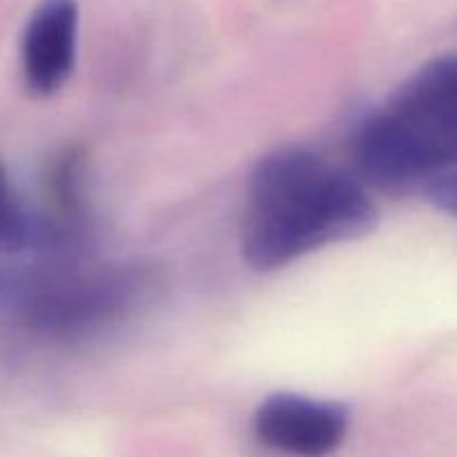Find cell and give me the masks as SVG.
I'll return each mask as SVG.
<instances>
[{
	"label": "cell",
	"instance_id": "cell-1",
	"mask_svg": "<svg viewBox=\"0 0 457 457\" xmlns=\"http://www.w3.org/2000/svg\"><path fill=\"white\" fill-rule=\"evenodd\" d=\"M378 208L355 177L306 147H277L250 174L241 254L270 272L326 248L370 235Z\"/></svg>",
	"mask_w": 457,
	"mask_h": 457
},
{
	"label": "cell",
	"instance_id": "cell-2",
	"mask_svg": "<svg viewBox=\"0 0 457 457\" xmlns=\"http://www.w3.org/2000/svg\"><path fill=\"white\" fill-rule=\"evenodd\" d=\"M357 168L375 186L420 190L457 168V54L424 62L353 138Z\"/></svg>",
	"mask_w": 457,
	"mask_h": 457
},
{
	"label": "cell",
	"instance_id": "cell-3",
	"mask_svg": "<svg viewBox=\"0 0 457 457\" xmlns=\"http://www.w3.org/2000/svg\"><path fill=\"white\" fill-rule=\"evenodd\" d=\"M129 281L110 272H49L0 281V306L27 328L71 335L103 324L128 306Z\"/></svg>",
	"mask_w": 457,
	"mask_h": 457
},
{
	"label": "cell",
	"instance_id": "cell-4",
	"mask_svg": "<svg viewBox=\"0 0 457 457\" xmlns=\"http://www.w3.org/2000/svg\"><path fill=\"white\" fill-rule=\"evenodd\" d=\"M351 415L337 402L275 393L257 406L254 437L266 449L288 457H328L346 440Z\"/></svg>",
	"mask_w": 457,
	"mask_h": 457
},
{
	"label": "cell",
	"instance_id": "cell-5",
	"mask_svg": "<svg viewBox=\"0 0 457 457\" xmlns=\"http://www.w3.org/2000/svg\"><path fill=\"white\" fill-rule=\"evenodd\" d=\"M76 0H43L31 12L21 40L22 80L29 94L47 98L70 80L79 49Z\"/></svg>",
	"mask_w": 457,
	"mask_h": 457
},
{
	"label": "cell",
	"instance_id": "cell-6",
	"mask_svg": "<svg viewBox=\"0 0 457 457\" xmlns=\"http://www.w3.org/2000/svg\"><path fill=\"white\" fill-rule=\"evenodd\" d=\"M61 239L62 230L56 223L38 219L25 208L0 161V250L16 253L25 248H43L58 245Z\"/></svg>",
	"mask_w": 457,
	"mask_h": 457
}]
</instances>
